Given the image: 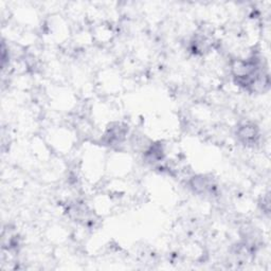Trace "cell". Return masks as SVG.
Returning <instances> with one entry per match:
<instances>
[{
  "label": "cell",
  "mask_w": 271,
  "mask_h": 271,
  "mask_svg": "<svg viewBox=\"0 0 271 271\" xmlns=\"http://www.w3.org/2000/svg\"><path fill=\"white\" fill-rule=\"evenodd\" d=\"M237 136L243 143L248 145V144H254V143L257 142L259 138V133H258L256 126L247 124V125L242 126L241 129L238 130Z\"/></svg>",
  "instance_id": "obj_1"
}]
</instances>
